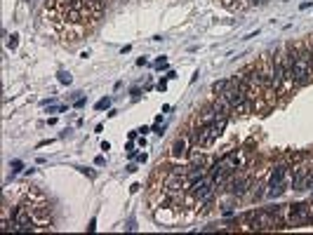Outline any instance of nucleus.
Here are the masks:
<instances>
[{
    "label": "nucleus",
    "instance_id": "obj_1",
    "mask_svg": "<svg viewBox=\"0 0 313 235\" xmlns=\"http://www.w3.org/2000/svg\"><path fill=\"white\" fill-rule=\"evenodd\" d=\"M219 96H224V99H226L228 104H231V108H233V113H238V116H248V113H252L248 99H245V94H243V89L238 87L236 80H228L226 89H224Z\"/></svg>",
    "mask_w": 313,
    "mask_h": 235
},
{
    "label": "nucleus",
    "instance_id": "obj_2",
    "mask_svg": "<svg viewBox=\"0 0 313 235\" xmlns=\"http://www.w3.org/2000/svg\"><path fill=\"white\" fill-rule=\"evenodd\" d=\"M221 129L217 125H195V129L191 132V141L195 148H210L217 139H219Z\"/></svg>",
    "mask_w": 313,
    "mask_h": 235
},
{
    "label": "nucleus",
    "instance_id": "obj_3",
    "mask_svg": "<svg viewBox=\"0 0 313 235\" xmlns=\"http://www.w3.org/2000/svg\"><path fill=\"white\" fill-rule=\"evenodd\" d=\"M292 52V68H294V83H297V87H306L309 83L313 80L311 71H309V66L302 61V57H299V50H297V43L294 45H287Z\"/></svg>",
    "mask_w": 313,
    "mask_h": 235
},
{
    "label": "nucleus",
    "instance_id": "obj_4",
    "mask_svg": "<svg viewBox=\"0 0 313 235\" xmlns=\"http://www.w3.org/2000/svg\"><path fill=\"white\" fill-rule=\"evenodd\" d=\"M311 216V205L306 203H294L285 207V226H304L309 224Z\"/></svg>",
    "mask_w": 313,
    "mask_h": 235
},
{
    "label": "nucleus",
    "instance_id": "obj_5",
    "mask_svg": "<svg viewBox=\"0 0 313 235\" xmlns=\"http://www.w3.org/2000/svg\"><path fill=\"white\" fill-rule=\"evenodd\" d=\"M31 212H33L35 224H50V219H52V209H50L45 203H40V205H33L31 203Z\"/></svg>",
    "mask_w": 313,
    "mask_h": 235
},
{
    "label": "nucleus",
    "instance_id": "obj_6",
    "mask_svg": "<svg viewBox=\"0 0 313 235\" xmlns=\"http://www.w3.org/2000/svg\"><path fill=\"white\" fill-rule=\"evenodd\" d=\"M309 170H311V167H306V165H297V167H294V174H292V181H290V186L294 191H304V181H306Z\"/></svg>",
    "mask_w": 313,
    "mask_h": 235
},
{
    "label": "nucleus",
    "instance_id": "obj_7",
    "mask_svg": "<svg viewBox=\"0 0 313 235\" xmlns=\"http://www.w3.org/2000/svg\"><path fill=\"white\" fill-rule=\"evenodd\" d=\"M188 141H191V134L188 137H179V139L174 141L172 146V158H186L191 150H188Z\"/></svg>",
    "mask_w": 313,
    "mask_h": 235
},
{
    "label": "nucleus",
    "instance_id": "obj_8",
    "mask_svg": "<svg viewBox=\"0 0 313 235\" xmlns=\"http://www.w3.org/2000/svg\"><path fill=\"white\" fill-rule=\"evenodd\" d=\"M285 176H287V167H285V165H278V167L271 170V176H269V181H266V186L273 188V186H278V183L285 181Z\"/></svg>",
    "mask_w": 313,
    "mask_h": 235
},
{
    "label": "nucleus",
    "instance_id": "obj_9",
    "mask_svg": "<svg viewBox=\"0 0 313 235\" xmlns=\"http://www.w3.org/2000/svg\"><path fill=\"white\" fill-rule=\"evenodd\" d=\"M248 179H245V176H240V179H238V176H233V179H231V183H228V188H231V193H233V195H238V198H240V195H245V191H248Z\"/></svg>",
    "mask_w": 313,
    "mask_h": 235
},
{
    "label": "nucleus",
    "instance_id": "obj_10",
    "mask_svg": "<svg viewBox=\"0 0 313 235\" xmlns=\"http://www.w3.org/2000/svg\"><path fill=\"white\" fill-rule=\"evenodd\" d=\"M188 158H191L188 170H205V167H207V158L203 155V153H195V150H191V153H188Z\"/></svg>",
    "mask_w": 313,
    "mask_h": 235
},
{
    "label": "nucleus",
    "instance_id": "obj_11",
    "mask_svg": "<svg viewBox=\"0 0 313 235\" xmlns=\"http://www.w3.org/2000/svg\"><path fill=\"white\" fill-rule=\"evenodd\" d=\"M226 85H228V80H217L215 85H212V94L215 96H219L224 89H226Z\"/></svg>",
    "mask_w": 313,
    "mask_h": 235
},
{
    "label": "nucleus",
    "instance_id": "obj_12",
    "mask_svg": "<svg viewBox=\"0 0 313 235\" xmlns=\"http://www.w3.org/2000/svg\"><path fill=\"white\" fill-rule=\"evenodd\" d=\"M71 80H73V78H71V73L59 71V83H62V85H71Z\"/></svg>",
    "mask_w": 313,
    "mask_h": 235
},
{
    "label": "nucleus",
    "instance_id": "obj_13",
    "mask_svg": "<svg viewBox=\"0 0 313 235\" xmlns=\"http://www.w3.org/2000/svg\"><path fill=\"white\" fill-rule=\"evenodd\" d=\"M264 188H269V186H257V191H254V200H261L264 195H266V191Z\"/></svg>",
    "mask_w": 313,
    "mask_h": 235
},
{
    "label": "nucleus",
    "instance_id": "obj_14",
    "mask_svg": "<svg viewBox=\"0 0 313 235\" xmlns=\"http://www.w3.org/2000/svg\"><path fill=\"white\" fill-rule=\"evenodd\" d=\"M108 106H111V99H108V96L101 99V101H97V111H104V108H108Z\"/></svg>",
    "mask_w": 313,
    "mask_h": 235
},
{
    "label": "nucleus",
    "instance_id": "obj_15",
    "mask_svg": "<svg viewBox=\"0 0 313 235\" xmlns=\"http://www.w3.org/2000/svg\"><path fill=\"white\" fill-rule=\"evenodd\" d=\"M17 38H19V35H12L10 40H7V47H10V50H14V47L19 45V40H17Z\"/></svg>",
    "mask_w": 313,
    "mask_h": 235
},
{
    "label": "nucleus",
    "instance_id": "obj_16",
    "mask_svg": "<svg viewBox=\"0 0 313 235\" xmlns=\"http://www.w3.org/2000/svg\"><path fill=\"white\" fill-rule=\"evenodd\" d=\"M12 167H14L12 172H19V170H22V162H19V160H14V162H12Z\"/></svg>",
    "mask_w": 313,
    "mask_h": 235
},
{
    "label": "nucleus",
    "instance_id": "obj_17",
    "mask_svg": "<svg viewBox=\"0 0 313 235\" xmlns=\"http://www.w3.org/2000/svg\"><path fill=\"white\" fill-rule=\"evenodd\" d=\"M137 160H139V162H146V160H149V155H146V153H141V155H137Z\"/></svg>",
    "mask_w": 313,
    "mask_h": 235
},
{
    "label": "nucleus",
    "instance_id": "obj_18",
    "mask_svg": "<svg viewBox=\"0 0 313 235\" xmlns=\"http://www.w3.org/2000/svg\"><path fill=\"white\" fill-rule=\"evenodd\" d=\"M104 162H106V160H104V155H99L97 160H94V165H99V167H101V165H104Z\"/></svg>",
    "mask_w": 313,
    "mask_h": 235
},
{
    "label": "nucleus",
    "instance_id": "obj_19",
    "mask_svg": "<svg viewBox=\"0 0 313 235\" xmlns=\"http://www.w3.org/2000/svg\"><path fill=\"white\" fill-rule=\"evenodd\" d=\"M250 2H252V5H261L264 0H250Z\"/></svg>",
    "mask_w": 313,
    "mask_h": 235
}]
</instances>
